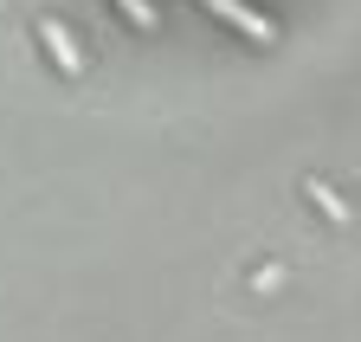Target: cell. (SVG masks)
<instances>
[{
	"instance_id": "6da1fadb",
	"label": "cell",
	"mask_w": 361,
	"mask_h": 342,
	"mask_svg": "<svg viewBox=\"0 0 361 342\" xmlns=\"http://www.w3.org/2000/svg\"><path fill=\"white\" fill-rule=\"evenodd\" d=\"M200 7H207L213 20H226V26H239L245 39H258V46H271V39H278V32H271V20H264V13H252L245 0H200Z\"/></svg>"
},
{
	"instance_id": "7a4b0ae2",
	"label": "cell",
	"mask_w": 361,
	"mask_h": 342,
	"mask_svg": "<svg viewBox=\"0 0 361 342\" xmlns=\"http://www.w3.org/2000/svg\"><path fill=\"white\" fill-rule=\"evenodd\" d=\"M39 39H45V52L59 59V71H71V78H78V46H71L65 20H39Z\"/></svg>"
},
{
	"instance_id": "3957f363",
	"label": "cell",
	"mask_w": 361,
	"mask_h": 342,
	"mask_svg": "<svg viewBox=\"0 0 361 342\" xmlns=\"http://www.w3.org/2000/svg\"><path fill=\"white\" fill-rule=\"evenodd\" d=\"M303 194H310V200H316V207H323V213H329V220H348V207H342V200H336V194H329V181H310V188H303Z\"/></svg>"
},
{
	"instance_id": "277c9868",
	"label": "cell",
	"mask_w": 361,
	"mask_h": 342,
	"mask_svg": "<svg viewBox=\"0 0 361 342\" xmlns=\"http://www.w3.org/2000/svg\"><path fill=\"white\" fill-rule=\"evenodd\" d=\"M116 7H123L135 26H142V32H155V7H149V0H116Z\"/></svg>"
}]
</instances>
